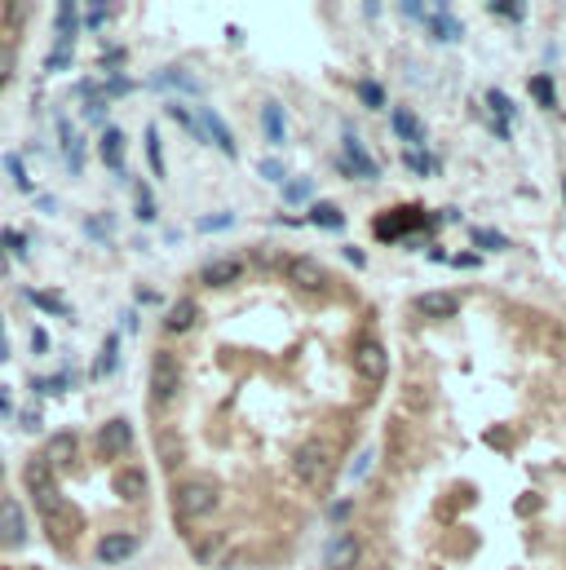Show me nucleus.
I'll return each mask as SVG.
<instances>
[{
    "label": "nucleus",
    "instance_id": "f257e3e1",
    "mask_svg": "<svg viewBox=\"0 0 566 570\" xmlns=\"http://www.w3.org/2000/svg\"><path fill=\"white\" fill-rule=\"evenodd\" d=\"M27 491H31V500H36V509L45 513V521H58L62 518V491H58V482H53V468L45 465V456H36V460H27Z\"/></svg>",
    "mask_w": 566,
    "mask_h": 570
},
{
    "label": "nucleus",
    "instance_id": "f03ea898",
    "mask_svg": "<svg viewBox=\"0 0 566 570\" xmlns=\"http://www.w3.org/2000/svg\"><path fill=\"white\" fill-rule=\"evenodd\" d=\"M332 460H337V451H332L328 438H306V442L297 447V456H292V473L314 486V482H323V477L332 473Z\"/></svg>",
    "mask_w": 566,
    "mask_h": 570
},
{
    "label": "nucleus",
    "instance_id": "7ed1b4c3",
    "mask_svg": "<svg viewBox=\"0 0 566 570\" xmlns=\"http://www.w3.org/2000/svg\"><path fill=\"white\" fill-rule=\"evenodd\" d=\"M217 500H221L217 486L204 482V477H186V482L173 486V509H177L182 518H204V513L217 509Z\"/></svg>",
    "mask_w": 566,
    "mask_h": 570
},
{
    "label": "nucleus",
    "instance_id": "20e7f679",
    "mask_svg": "<svg viewBox=\"0 0 566 570\" xmlns=\"http://www.w3.org/2000/svg\"><path fill=\"white\" fill-rule=\"evenodd\" d=\"M420 226H429V217H425V208H394V212H381L376 221H372V230H376V239L381 244H399V239H408L412 230H420Z\"/></svg>",
    "mask_w": 566,
    "mask_h": 570
},
{
    "label": "nucleus",
    "instance_id": "39448f33",
    "mask_svg": "<svg viewBox=\"0 0 566 570\" xmlns=\"http://www.w3.org/2000/svg\"><path fill=\"white\" fill-rule=\"evenodd\" d=\"M177 385H182L177 359L159 350V354L151 359V403H155V407H168V403L177 398Z\"/></svg>",
    "mask_w": 566,
    "mask_h": 570
},
{
    "label": "nucleus",
    "instance_id": "423d86ee",
    "mask_svg": "<svg viewBox=\"0 0 566 570\" xmlns=\"http://www.w3.org/2000/svg\"><path fill=\"white\" fill-rule=\"evenodd\" d=\"M355 371H359L367 385H381V380H385L390 354H385V345H381L376 336H363L359 345H355Z\"/></svg>",
    "mask_w": 566,
    "mask_h": 570
},
{
    "label": "nucleus",
    "instance_id": "0eeeda50",
    "mask_svg": "<svg viewBox=\"0 0 566 570\" xmlns=\"http://www.w3.org/2000/svg\"><path fill=\"white\" fill-rule=\"evenodd\" d=\"M288 283L297 292H323L328 288V274H323V265L314 257H292L288 261Z\"/></svg>",
    "mask_w": 566,
    "mask_h": 570
},
{
    "label": "nucleus",
    "instance_id": "6e6552de",
    "mask_svg": "<svg viewBox=\"0 0 566 570\" xmlns=\"http://www.w3.org/2000/svg\"><path fill=\"white\" fill-rule=\"evenodd\" d=\"M341 168H346L350 177H363V182H376V177H381L376 159L363 151V142L355 138V129H346V159H341Z\"/></svg>",
    "mask_w": 566,
    "mask_h": 570
},
{
    "label": "nucleus",
    "instance_id": "1a4fd4ad",
    "mask_svg": "<svg viewBox=\"0 0 566 570\" xmlns=\"http://www.w3.org/2000/svg\"><path fill=\"white\" fill-rule=\"evenodd\" d=\"M129 447H133V424H129V420H106L103 433H98V451H103V460L124 456Z\"/></svg>",
    "mask_w": 566,
    "mask_h": 570
},
{
    "label": "nucleus",
    "instance_id": "9d476101",
    "mask_svg": "<svg viewBox=\"0 0 566 570\" xmlns=\"http://www.w3.org/2000/svg\"><path fill=\"white\" fill-rule=\"evenodd\" d=\"M363 557V544L355 539V535H337L332 544H328V553H323V562H328V570H355Z\"/></svg>",
    "mask_w": 566,
    "mask_h": 570
},
{
    "label": "nucleus",
    "instance_id": "9b49d317",
    "mask_svg": "<svg viewBox=\"0 0 566 570\" xmlns=\"http://www.w3.org/2000/svg\"><path fill=\"white\" fill-rule=\"evenodd\" d=\"M27 539V521H22V504L4 500L0 504V544H22Z\"/></svg>",
    "mask_w": 566,
    "mask_h": 570
},
{
    "label": "nucleus",
    "instance_id": "f8f14e48",
    "mask_svg": "<svg viewBox=\"0 0 566 570\" xmlns=\"http://www.w3.org/2000/svg\"><path fill=\"white\" fill-rule=\"evenodd\" d=\"M76 456H80L76 433H53L49 447H45V465H49V468H71V465H76Z\"/></svg>",
    "mask_w": 566,
    "mask_h": 570
},
{
    "label": "nucleus",
    "instance_id": "ddd939ff",
    "mask_svg": "<svg viewBox=\"0 0 566 570\" xmlns=\"http://www.w3.org/2000/svg\"><path fill=\"white\" fill-rule=\"evenodd\" d=\"M416 310L425 318H452L461 310V297L456 292H425V297H416Z\"/></svg>",
    "mask_w": 566,
    "mask_h": 570
},
{
    "label": "nucleus",
    "instance_id": "4468645a",
    "mask_svg": "<svg viewBox=\"0 0 566 570\" xmlns=\"http://www.w3.org/2000/svg\"><path fill=\"white\" fill-rule=\"evenodd\" d=\"M111 491L120 500H142L147 495V473L142 468H120V473H111Z\"/></svg>",
    "mask_w": 566,
    "mask_h": 570
},
{
    "label": "nucleus",
    "instance_id": "2eb2a0df",
    "mask_svg": "<svg viewBox=\"0 0 566 570\" xmlns=\"http://www.w3.org/2000/svg\"><path fill=\"white\" fill-rule=\"evenodd\" d=\"M133 553H138V539L133 535H103V544H98V562H106V566L129 562Z\"/></svg>",
    "mask_w": 566,
    "mask_h": 570
},
{
    "label": "nucleus",
    "instance_id": "dca6fc26",
    "mask_svg": "<svg viewBox=\"0 0 566 570\" xmlns=\"http://www.w3.org/2000/svg\"><path fill=\"white\" fill-rule=\"evenodd\" d=\"M195 120H204V142H217L221 156H235V138H230V129L221 124V115L204 111V115H195Z\"/></svg>",
    "mask_w": 566,
    "mask_h": 570
},
{
    "label": "nucleus",
    "instance_id": "f3484780",
    "mask_svg": "<svg viewBox=\"0 0 566 570\" xmlns=\"http://www.w3.org/2000/svg\"><path fill=\"white\" fill-rule=\"evenodd\" d=\"M239 270H244V261H235V257H221V261H212V265H204V279L208 288H226V283H235L239 279Z\"/></svg>",
    "mask_w": 566,
    "mask_h": 570
},
{
    "label": "nucleus",
    "instance_id": "a211bd4d",
    "mask_svg": "<svg viewBox=\"0 0 566 570\" xmlns=\"http://www.w3.org/2000/svg\"><path fill=\"white\" fill-rule=\"evenodd\" d=\"M195 318H200V306H195L191 297H182V301L168 310L164 327H168V332H191V327H195Z\"/></svg>",
    "mask_w": 566,
    "mask_h": 570
},
{
    "label": "nucleus",
    "instance_id": "6ab92c4d",
    "mask_svg": "<svg viewBox=\"0 0 566 570\" xmlns=\"http://www.w3.org/2000/svg\"><path fill=\"white\" fill-rule=\"evenodd\" d=\"M103 159H106L111 173L124 168V133H120V129H106L103 133Z\"/></svg>",
    "mask_w": 566,
    "mask_h": 570
},
{
    "label": "nucleus",
    "instance_id": "aec40b11",
    "mask_svg": "<svg viewBox=\"0 0 566 570\" xmlns=\"http://www.w3.org/2000/svg\"><path fill=\"white\" fill-rule=\"evenodd\" d=\"M429 31H434L438 40H461V22H456L447 9H434V13H429Z\"/></svg>",
    "mask_w": 566,
    "mask_h": 570
},
{
    "label": "nucleus",
    "instance_id": "412c9836",
    "mask_svg": "<svg viewBox=\"0 0 566 570\" xmlns=\"http://www.w3.org/2000/svg\"><path fill=\"white\" fill-rule=\"evenodd\" d=\"M394 133H399L403 142H420V138H425L420 120H416L412 111H408V106H399V111H394Z\"/></svg>",
    "mask_w": 566,
    "mask_h": 570
},
{
    "label": "nucleus",
    "instance_id": "4be33fe9",
    "mask_svg": "<svg viewBox=\"0 0 566 570\" xmlns=\"http://www.w3.org/2000/svg\"><path fill=\"white\" fill-rule=\"evenodd\" d=\"M487 106H491V115H496L491 124H505V129H509V120H517V106L509 102L500 89H487Z\"/></svg>",
    "mask_w": 566,
    "mask_h": 570
},
{
    "label": "nucleus",
    "instance_id": "5701e85b",
    "mask_svg": "<svg viewBox=\"0 0 566 570\" xmlns=\"http://www.w3.org/2000/svg\"><path fill=\"white\" fill-rule=\"evenodd\" d=\"M310 221L323 226V230H341V226H346V212H341L337 204H314L310 208Z\"/></svg>",
    "mask_w": 566,
    "mask_h": 570
},
{
    "label": "nucleus",
    "instance_id": "b1692460",
    "mask_svg": "<svg viewBox=\"0 0 566 570\" xmlns=\"http://www.w3.org/2000/svg\"><path fill=\"white\" fill-rule=\"evenodd\" d=\"M261 120H265V138L279 147V142H283V106L265 102V106H261Z\"/></svg>",
    "mask_w": 566,
    "mask_h": 570
},
{
    "label": "nucleus",
    "instance_id": "393cba45",
    "mask_svg": "<svg viewBox=\"0 0 566 570\" xmlns=\"http://www.w3.org/2000/svg\"><path fill=\"white\" fill-rule=\"evenodd\" d=\"M115 359H120V341H115V336H106V345L98 350V359H94V376H98V380L111 376V371H115Z\"/></svg>",
    "mask_w": 566,
    "mask_h": 570
},
{
    "label": "nucleus",
    "instance_id": "a878e982",
    "mask_svg": "<svg viewBox=\"0 0 566 570\" xmlns=\"http://www.w3.org/2000/svg\"><path fill=\"white\" fill-rule=\"evenodd\" d=\"M531 98L544 106V111H558V89H553L549 76H535V80H531Z\"/></svg>",
    "mask_w": 566,
    "mask_h": 570
},
{
    "label": "nucleus",
    "instance_id": "bb28decb",
    "mask_svg": "<svg viewBox=\"0 0 566 570\" xmlns=\"http://www.w3.org/2000/svg\"><path fill=\"white\" fill-rule=\"evenodd\" d=\"M469 235H473V248H487V253H505L509 248V239L496 235V230H487V226H473Z\"/></svg>",
    "mask_w": 566,
    "mask_h": 570
},
{
    "label": "nucleus",
    "instance_id": "cd10ccee",
    "mask_svg": "<svg viewBox=\"0 0 566 570\" xmlns=\"http://www.w3.org/2000/svg\"><path fill=\"white\" fill-rule=\"evenodd\" d=\"M27 301H31V306H40V310L58 314V318H62V314H71V306H67L58 292H27Z\"/></svg>",
    "mask_w": 566,
    "mask_h": 570
},
{
    "label": "nucleus",
    "instance_id": "c85d7f7f",
    "mask_svg": "<svg viewBox=\"0 0 566 570\" xmlns=\"http://www.w3.org/2000/svg\"><path fill=\"white\" fill-rule=\"evenodd\" d=\"M67 36H76V4H58V49H67Z\"/></svg>",
    "mask_w": 566,
    "mask_h": 570
},
{
    "label": "nucleus",
    "instance_id": "c756f323",
    "mask_svg": "<svg viewBox=\"0 0 566 570\" xmlns=\"http://www.w3.org/2000/svg\"><path fill=\"white\" fill-rule=\"evenodd\" d=\"M98 94H103V102H111V98H129V94H133V80H129V76H111L106 85H98Z\"/></svg>",
    "mask_w": 566,
    "mask_h": 570
},
{
    "label": "nucleus",
    "instance_id": "7c9ffc66",
    "mask_svg": "<svg viewBox=\"0 0 566 570\" xmlns=\"http://www.w3.org/2000/svg\"><path fill=\"white\" fill-rule=\"evenodd\" d=\"M496 18H509V22H522V13H526V4H509V0H491L487 4Z\"/></svg>",
    "mask_w": 566,
    "mask_h": 570
},
{
    "label": "nucleus",
    "instance_id": "2f4dec72",
    "mask_svg": "<svg viewBox=\"0 0 566 570\" xmlns=\"http://www.w3.org/2000/svg\"><path fill=\"white\" fill-rule=\"evenodd\" d=\"M283 200H288V204H306V200H310V182H306V177L288 182V186H283Z\"/></svg>",
    "mask_w": 566,
    "mask_h": 570
},
{
    "label": "nucleus",
    "instance_id": "473e14b6",
    "mask_svg": "<svg viewBox=\"0 0 566 570\" xmlns=\"http://www.w3.org/2000/svg\"><path fill=\"white\" fill-rule=\"evenodd\" d=\"M359 98H363V106H385V94H381V85H376V80H363Z\"/></svg>",
    "mask_w": 566,
    "mask_h": 570
},
{
    "label": "nucleus",
    "instance_id": "72a5a7b5",
    "mask_svg": "<svg viewBox=\"0 0 566 570\" xmlns=\"http://www.w3.org/2000/svg\"><path fill=\"white\" fill-rule=\"evenodd\" d=\"M13 67H18V53H13V45H0V89H4V80L13 76Z\"/></svg>",
    "mask_w": 566,
    "mask_h": 570
},
{
    "label": "nucleus",
    "instance_id": "f704fd0d",
    "mask_svg": "<svg viewBox=\"0 0 566 570\" xmlns=\"http://www.w3.org/2000/svg\"><path fill=\"white\" fill-rule=\"evenodd\" d=\"M403 164H408L412 173H434V168H438V164L425 156V151H408V156H403Z\"/></svg>",
    "mask_w": 566,
    "mask_h": 570
},
{
    "label": "nucleus",
    "instance_id": "c9c22d12",
    "mask_svg": "<svg viewBox=\"0 0 566 570\" xmlns=\"http://www.w3.org/2000/svg\"><path fill=\"white\" fill-rule=\"evenodd\" d=\"M147 151H151L155 177H164V156H159V133H155V129H147Z\"/></svg>",
    "mask_w": 566,
    "mask_h": 570
},
{
    "label": "nucleus",
    "instance_id": "e433bc0d",
    "mask_svg": "<svg viewBox=\"0 0 566 570\" xmlns=\"http://www.w3.org/2000/svg\"><path fill=\"white\" fill-rule=\"evenodd\" d=\"M85 120H89V124H106V102H103V94L85 102Z\"/></svg>",
    "mask_w": 566,
    "mask_h": 570
},
{
    "label": "nucleus",
    "instance_id": "4c0bfd02",
    "mask_svg": "<svg viewBox=\"0 0 566 570\" xmlns=\"http://www.w3.org/2000/svg\"><path fill=\"white\" fill-rule=\"evenodd\" d=\"M138 217H142V221L155 217V204H151V195H147V186H142V195H138Z\"/></svg>",
    "mask_w": 566,
    "mask_h": 570
},
{
    "label": "nucleus",
    "instance_id": "58836bf2",
    "mask_svg": "<svg viewBox=\"0 0 566 570\" xmlns=\"http://www.w3.org/2000/svg\"><path fill=\"white\" fill-rule=\"evenodd\" d=\"M221 226H230V212H217V217H204L200 221V230H221Z\"/></svg>",
    "mask_w": 566,
    "mask_h": 570
},
{
    "label": "nucleus",
    "instance_id": "ea45409f",
    "mask_svg": "<svg viewBox=\"0 0 566 570\" xmlns=\"http://www.w3.org/2000/svg\"><path fill=\"white\" fill-rule=\"evenodd\" d=\"M106 13H111L106 4H89V27H103V22H106Z\"/></svg>",
    "mask_w": 566,
    "mask_h": 570
},
{
    "label": "nucleus",
    "instance_id": "a19ab883",
    "mask_svg": "<svg viewBox=\"0 0 566 570\" xmlns=\"http://www.w3.org/2000/svg\"><path fill=\"white\" fill-rule=\"evenodd\" d=\"M350 509H355L350 500H337V504H332V521H346L350 518Z\"/></svg>",
    "mask_w": 566,
    "mask_h": 570
},
{
    "label": "nucleus",
    "instance_id": "79ce46f5",
    "mask_svg": "<svg viewBox=\"0 0 566 570\" xmlns=\"http://www.w3.org/2000/svg\"><path fill=\"white\" fill-rule=\"evenodd\" d=\"M452 265H464V270H473V265H482L478 253H461V257H452Z\"/></svg>",
    "mask_w": 566,
    "mask_h": 570
},
{
    "label": "nucleus",
    "instance_id": "37998d69",
    "mask_svg": "<svg viewBox=\"0 0 566 570\" xmlns=\"http://www.w3.org/2000/svg\"><path fill=\"white\" fill-rule=\"evenodd\" d=\"M4 18H9V22H22V18H27V4H4Z\"/></svg>",
    "mask_w": 566,
    "mask_h": 570
},
{
    "label": "nucleus",
    "instance_id": "c03bdc74",
    "mask_svg": "<svg viewBox=\"0 0 566 570\" xmlns=\"http://www.w3.org/2000/svg\"><path fill=\"white\" fill-rule=\"evenodd\" d=\"M31 350H36V354H45V350H49V336H45V332H40V327H36V332H31Z\"/></svg>",
    "mask_w": 566,
    "mask_h": 570
},
{
    "label": "nucleus",
    "instance_id": "a18cd8bd",
    "mask_svg": "<svg viewBox=\"0 0 566 570\" xmlns=\"http://www.w3.org/2000/svg\"><path fill=\"white\" fill-rule=\"evenodd\" d=\"M403 13H408V18H429V9H425V4H416V0L403 4Z\"/></svg>",
    "mask_w": 566,
    "mask_h": 570
},
{
    "label": "nucleus",
    "instance_id": "49530a36",
    "mask_svg": "<svg viewBox=\"0 0 566 570\" xmlns=\"http://www.w3.org/2000/svg\"><path fill=\"white\" fill-rule=\"evenodd\" d=\"M261 177H274V182H279V177H283V168H279L274 159H265V164H261Z\"/></svg>",
    "mask_w": 566,
    "mask_h": 570
},
{
    "label": "nucleus",
    "instance_id": "de8ad7c7",
    "mask_svg": "<svg viewBox=\"0 0 566 570\" xmlns=\"http://www.w3.org/2000/svg\"><path fill=\"white\" fill-rule=\"evenodd\" d=\"M341 257L350 261V265H355V270H359V265H367V257H363L359 248H346V253H341Z\"/></svg>",
    "mask_w": 566,
    "mask_h": 570
},
{
    "label": "nucleus",
    "instance_id": "09e8293b",
    "mask_svg": "<svg viewBox=\"0 0 566 570\" xmlns=\"http://www.w3.org/2000/svg\"><path fill=\"white\" fill-rule=\"evenodd\" d=\"M124 62V49H111V53H103V67H120Z\"/></svg>",
    "mask_w": 566,
    "mask_h": 570
},
{
    "label": "nucleus",
    "instance_id": "8fccbe9b",
    "mask_svg": "<svg viewBox=\"0 0 566 570\" xmlns=\"http://www.w3.org/2000/svg\"><path fill=\"white\" fill-rule=\"evenodd\" d=\"M372 465V451H359V460H355V477H363V468Z\"/></svg>",
    "mask_w": 566,
    "mask_h": 570
},
{
    "label": "nucleus",
    "instance_id": "3c124183",
    "mask_svg": "<svg viewBox=\"0 0 566 570\" xmlns=\"http://www.w3.org/2000/svg\"><path fill=\"white\" fill-rule=\"evenodd\" d=\"M9 359V336H4V318H0V363Z\"/></svg>",
    "mask_w": 566,
    "mask_h": 570
},
{
    "label": "nucleus",
    "instance_id": "603ef678",
    "mask_svg": "<svg viewBox=\"0 0 566 570\" xmlns=\"http://www.w3.org/2000/svg\"><path fill=\"white\" fill-rule=\"evenodd\" d=\"M9 412H13V403H9V389L0 385V415H9Z\"/></svg>",
    "mask_w": 566,
    "mask_h": 570
},
{
    "label": "nucleus",
    "instance_id": "864d4df0",
    "mask_svg": "<svg viewBox=\"0 0 566 570\" xmlns=\"http://www.w3.org/2000/svg\"><path fill=\"white\" fill-rule=\"evenodd\" d=\"M4 270H9V261H4V253H0V274H4Z\"/></svg>",
    "mask_w": 566,
    "mask_h": 570
},
{
    "label": "nucleus",
    "instance_id": "5fc2aeb1",
    "mask_svg": "<svg viewBox=\"0 0 566 570\" xmlns=\"http://www.w3.org/2000/svg\"><path fill=\"white\" fill-rule=\"evenodd\" d=\"M0 477H4V465H0Z\"/></svg>",
    "mask_w": 566,
    "mask_h": 570
},
{
    "label": "nucleus",
    "instance_id": "6e6d98bb",
    "mask_svg": "<svg viewBox=\"0 0 566 570\" xmlns=\"http://www.w3.org/2000/svg\"><path fill=\"white\" fill-rule=\"evenodd\" d=\"M562 191H566V182H562Z\"/></svg>",
    "mask_w": 566,
    "mask_h": 570
}]
</instances>
